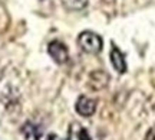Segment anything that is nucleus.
Returning a JSON list of instances; mask_svg holds the SVG:
<instances>
[{
  "instance_id": "nucleus-1",
  "label": "nucleus",
  "mask_w": 155,
  "mask_h": 140,
  "mask_svg": "<svg viewBox=\"0 0 155 140\" xmlns=\"http://www.w3.org/2000/svg\"><path fill=\"white\" fill-rule=\"evenodd\" d=\"M78 45L85 54L96 55L104 48V40L99 35L92 32V30H83L78 36Z\"/></svg>"
},
{
  "instance_id": "nucleus-2",
  "label": "nucleus",
  "mask_w": 155,
  "mask_h": 140,
  "mask_svg": "<svg viewBox=\"0 0 155 140\" xmlns=\"http://www.w3.org/2000/svg\"><path fill=\"white\" fill-rule=\"evenodd\" d=\"M48 52H49L50 58L59 64V65H63L66 64L68 59H69V51H68V46L61 42V40H53L50 42L49 46H48Z\"/></svg>"
},
{
  "instance_id": "nucleus-3",
  "label": "nucleus",
  "mask_w": 155,
  "mask_h": 140,
  "mask_svg": "<svg viewBox=\"0 0 155 140\" xmlns=\"http://www.w3.org/2000/svg\"><path fill=\"white\" fill-rule=\"evenodd\" d=\"M109 84V74L105 72L104 69H95L89 74L88 85L94 91H101L106 88Z\"/></svg>"
},
{
  "instance_id": "nucleus-4",
  "label": "nucleus",
  "mask_w": 155,
  "mask_h": 140,
  "mask_svg": "<svg viewBox=\"0 0 155 140\" xmlns=\"http://www.w3.org/2000/svg\"><path fill=\"white\" fill-rule=\"evenodd\" d=\"M76 111L82 117H92L96 111V100L86 95H81L76 101Z\"/></svg>"
},
{
  "instance_id": "nucleus-5",
  "label": "nucleus",
  "mask_w": 155,
  "mask_h": 140,
  "mask_svg": "<svg viewBox=\"0 0 155 140\" xmlns=\"http://www.w3.org/2000/svg\"><path fill=\"white\" fill-rule=\"evenodd\" d=\"M109 58H111V64L114 69L116 72L124 74L127 72V61H125V55L121 52V49L118 46H112L111 54H109Z\"/></svg>"
},
{
  "instance_id": "nucleus-6",
  "label": "nucleus",
  "mask_w": 155,
  "mask_h": 140,
  "mask_svg": "<svg viewBox=\"0 0 155 140\" xmlns=\"http://www.w3.org/2000/svg\"><path fill=\"white\" fill-rule=\"evenodd\" d=\"M20 133L26 140H40L42 137V129L32 121H26L20 127Z\"/></svg>"
},
{
  "instance_id": "nucleus-7",
  "label": "nucleus",
  "mask_w": 155,
  "mask_h": 140,
  "mask_svg": "<svg viewBox=\"0 0 155 140\" xmlns=\"http://www.w3.org/2000/svg\"><path fill=\"white\" fill-rule=\"evenodd\" d=\"M63 2V6L66 7L68 10H73V12H78V10H82L88 6V2L89 0H62Z\"/></svg>"
},
{
  "instance_id": "nucleus-8",
  "label": "nucleus",
  "mask_w": 155,
  "mask_h": 140,
  "mask_svg": "<svg viewBox=\"0 0 155 140\" xmlns=\"http://www.w3.org/2000/svg\"><path fill=\"white\" fill-rule=\"evenodd\" d=\"M78 137H79V140H91V136H89V133L85 129H81V130H79Z\"/></svg>"
},
{
  "instance_id": "nucleus-9",
  "label": "nucleus",
  "mask_w": 155,
  "mask_h": 140,
  "mask_svg": "<svg viewBox=\"0 0 155 140\" xmlns=\"http://www.w3.org/2000/svg\"><path fill=\"white\" fill-rule=\"evenodd\" d=\"M46 140H63V139H61L58 135H53V133H52V135H49L46 137Z\"/></svg>"
}]
</instances>
